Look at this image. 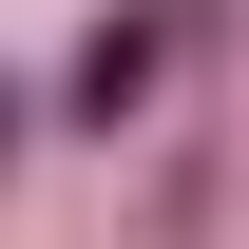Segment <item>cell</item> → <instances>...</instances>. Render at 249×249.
I'll use <instances>...</instances> for the list:
<instances>
[{"label":"cell","instance_id":"6da1fadb","mask_svg":"<svg viewBox=\"0 0 249 249\" xmlns=\"http://www.w3.org/2000/svg\"><path fill=\"white\" fill-rule=\"evenodd\" d=\"M154 77H173V19H96V58H77V115L115 134V115H154Z\"/></svg>","mask_w":249,"mask_h":249}]
</instances>
